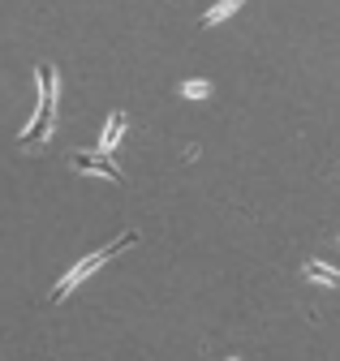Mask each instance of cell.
Masks as SVG:
<instances>
[{
    "label": "cell",
    "mask_w": 340,
    "mask_h": 361,
    "mask_svg": "<svg viewBox=\"0 0 340 361\" xmlns=\"http://www.w3.org/2000/svg\"><path fill=\"white\" fill-rule=\"evenodd\" d=\"M241 5H245V0H220V5H211V9L202 13V26H220V22H224V18H233Z\"/></svg>",
    "instance_id": "8992f818"
},
{
    "label": "cell",
    "mask_w": 340,
    "mask_h": 361,
    "mask_svg": "<svg viewBox=\"0 0 340 361\" xmlns=\"http://www.w3.org/2000/svg\"><path fill=\"white\" fill-rule=\"evenodd\" d=\"M130 245H138V233H121V237H116V241H108L104 250H95V254H87V258H78V262L65 271V276L56 280V288L48 293V301H52V305H61V301H65V297H69V293L82 284V280H91V276H95V271H99L104 262H112L116 254H125Z\"/></svg>",
    "instance_id": "7a4b0ae2"
},
{
    "label": "cell",
    "mask_w": 340,
    "mask_h": 361,
    "mask_svg": "<svg viewBox=\"0 0 340 361\" xmlns=\"http://www.w3.org/2000/svg\"><path fill=\"white\" fill-rule=\"evenodd\" d=\"M181 95L186 99H211V82L207 78H190V82H181Z\"/></svg>",
    "instance_id": "52a82bcc"
},
{
    "label": "cell",
    "mask_w": 340,
    "mask_h": 361,
    "mask_svg": "<svg viewBox=\"0 0 340 361\" xmlns=\"http://www.w3.org/2000/svg\"><path fill=\"white\" fill-rule=\"evenodd\" d=\"M35 82H39V104H35L30 125L22 129V138H18L22 151L48 147L52 133H56V121H61V73H56V65H35Z\"/></svg>",
    "instance_id": "6da1fadb"
},
{
    "label": "cell",
    "mask_w": 340,
    "mask_h": 361,
    "mask_svg": "<svg viewBox=\"0 0 340 361\" xmlns=\"http://www.w3.org/2000/svg\"><path fill=\"white\" fill-rule=\"evenodd\" d=\"M69 168L82 172V176H104V180H116V185H125L121 164H116L112 155H104V151H73V155H69Z\"/></svg>",
    "instance_id": "3957f363"
},
{
    "label": "cell",
    "mask_w": 340,
    "mask_h": 361,
    "mask_svg": "<svg viewBox=\"0 0 340 361\" xmlns=\"http://www.w3.org/2000/svg\"><path fill=\"white\" fill-rule=\"evenodd\" d=\"M302 276H306V280H315V284L340 288V271H336V267H327V262H319V258H310V262L302 267Z\"/></svg>",
    "instance_id": "5b68a950"
},
{
    "label": "cell",
    "mask_w": 340,
    "mask_h": 361,
    "mask_svg": "<svg viewBox=\"0 0 340 361\" xmlns=\"http://www.w3.org/2000/svg\"><path fill=\"white\" fill-rule=\"evenodd\" d=\"M125 125H130V116H125L121 108H116V112H108V121H104V133H99V147H95V151H104V155H116V147H121V138H125Z\"/></svg>",
    "instance_id": "277c9868"
}]
</instances>
